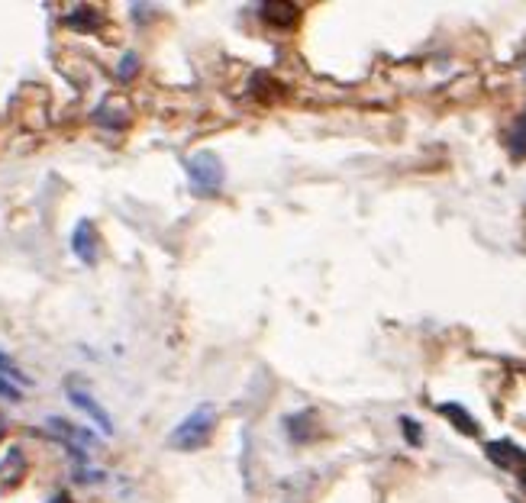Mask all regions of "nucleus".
<instances>
[{
	"label": "nucleus",
	"instance_id": "3",
	"mask_svg": "<svg viewBox=\"0 0 526 503\" xmlns=\"http://www.w3.org/2000/svg\"><path fill=\"white\" fill-rule=\"evenodd\" d=\"M65 394H68V400H72V403H74L78 410H81V413H87V416L94 419V423L107 432V436L113 432V419L107 416V410L100 407V403H97V400L91 397V394H87L85 388H74V384H68V388H65Z\"/></svg>",
	"mask_w": 526,
	"mask_h": 503
},
{
	"label": "nucleus",
	"instance_id": "8",
	"mask_svg": "<svg viewBox=\"0 0 526 503\" xmlns=\"http://www.w3.org/2000/svg\"><path fill=\"white\" fill-rule=\"evenodd\" d=\"M487 458L494 461L497 468H514L516 461H526V455L516 449L514 442H491L487 445Z\"/></svg>",
	"mask_w": 526,
	"mask_h": 503
},
{
	"label": "nucleus",
	"instance_id": "12",
	"mask_svg": "<svg viewBox=\"0 0 526 503\" xmlns=\"http://www.w3.org/2000/svg\"><path fill=\"white\" fill-rule=\"evenodd\" d=\"M116 74H120V81H133L139 74V55L136 52H127L123 58H120V68H116Z\"/></svg>",
	"mask_w": 526,
	"mask_h": 503
},
{
	"label": "nucleus",
	"instance_id": "10",
	"mask_svg": "<svg viewBox=\"0 0 526 503\" xmlns=\"http://www.w3.org/2000/svg\"><path fill=\"white\" fill-rule=\"evenodd\" d=\"M507 146H510V152H514L516 158L526 155V110L516 116L514 129H510V136H507Z\"/></svg>",
	"mask_w": 526,
	"mask_h": 503
},
{
	"label": "nucleus",
	"instance_id": "15",
	"mask_svg": "<svg viewBox=\"0 0 526 503\" xmlns=\"http://www.w3.org/2000/svg\"><path fill=\"white\" fill-rule=\"evenodd\" d=\"M74 481H81V484H100V481H107V474H100V471H78V474H74Z\"/></svg>",
	"mask_w": 526,
	"mask_h": 503
},
{
	"label": "nucleus",
	"instance_id": "2",
	"mask_svg": "<svg viewBox=\"0 0 526 503\" xmlns=\"http://www.w3.org/2000/svg\"><path fill=\"white\" fill-rule=\"evenodd\" d=\"M188 181H190V190H194L197 197H213V194H220L223 181H226V168H223L220 155H217V152H197V155H190Z\"/></svg>",
	"mask_w": 526,
	"mask_h": 503
},
{
	"label": "nucleus",
	"instance_id": "7",
	"mask_svg": "<svg viewBox=\"0 0 526 503\" xmlns=\"http://www.w3.org/2000/svg\"><path fill=\"white\" fill-rule=\"evenodd\" d=\"M65 26L68 30H78V32H94L100 26V13L94 7H72L68 16H65Z\"/></svg>",
	"mask_w": 526,
	"mask_h": 503
},
{
	"label": "nucleus",
	"instance_id": "9",
	"mask_svg": "<svg viewBox=\"0 0 526 503\" xmlns=\"http://www.w3.org/2000/svg\"><path fill=\"white\" fill-rule=\"evenodd\" d=\"M439 413H442V416L452 419V423H455V426H459L462 432H468V436H478V423H474V419L465 413L462 403H442Z\"/></svg>",
	"mask_w": 526,
	"mask_h": 503
},
{
	"label": "nucleus",
	"instance_id": "4",
	"mask_svg": "<svg viewBox=\"0 0 526 503\" xmlns=\"http://www.w3.org/2000/svg\"><path fill=\"white\" fill-rule=\"evenodd\" d=\"M285 429H287V439L294 445H307V442L316 439V413L310 407L307 410H297L291 416H285Z\"/></svg>",
	"mask_w": 526,
	"mask_h": 503
},
{
	"label": "nucleus",
	"instance_id": "11",
	"mask_svg": "<svg viewBox=\"0 0 526 503\" xmlns=\"http://www.w3.org/2000/svg\"><path fill=\"white\" fill-rule=\"evenodd\" d=\"M0 375L10 377L17 388H30V384H32L30 375H26V371H20V368H17V361H13L10 355H3V352H0Z\"/></svg>",
	"mask_w": 526,
	"mask_h": 503
},
{
	"label": "nucleus",
	"instance_id": "5",
	"mask_svg": "<svg viewBox=\"0 0 526 503\" xmlns=\"http://www.w3.org/2000/svg\"><path fill=\"white\" fill-rule=\"evenodd\" d=\"M265 23H272L278 30H291L297 20H300V10H297L294 3H285V0H272V3H262L259 7Z\"/></svg>",
	"mask_w": 526,
	"mask_h": 503
},
{
	"label": "nucleus",
	"instance_id": "1",
	"mask_svg": "<svg viewBox=\"0 0 526 503\" xmlns=\"http://www.w3.org/2000/svg\"><path fill=\"white\" fill-rule=\"evenodd\" d=\"M213 426H217V407L213 403H200L171 429L168 445L175 451H197L210 442Z\"/></svg>",
	"mask_w": 526,
	"mask_h": 503
},
{
	"label": "nucleus",
	"instance_id": "6",
	"mask_svg": "<svg viewBox=\"0 0 526 503\" xmlns=\"http://www.w3.org/2000/svg\"><path fill=\"white\" fill-rule=\"evenodd\" d=\"M72 249L81 262H94L97 258V232H94V223H78V230L72 236Z\"/></svg>",
	"mask_w": 526,
	"mask_h": 503
},
{
	"label": "nucleus",
	"instance_id": "14",
	"mask_svg": "<svg viewBox=\"0 0 526 503\" xmlns=\"http://www.w3.org/2000/svg\"><path fill=\"white\" fill-rule=\"evenodd\" d=\"M400 426H404V432H407V442H410V445H420V426H417V423H413V419H400Z\"/></svg>",
	"mask_w": 526,
	"mask_h": 503
},
{
	"label": "nucleus",
	"instance_id": "13",
	"mask_svg": "<svg viewBox=\"0 0 526 503\" xmlns=\"http://www.w3.org/2000/svg\"><path fill=\"white\" fill-rule=\"evenodd\" d=\"M0 400H10V403H17V400H23V388H17L10 377L0 375Z\"/></svg>",
	"mask_w": 526,
	"mask_h": 503
},
{
	"label": "nucleus",
	"instance_id": "16",
	"mask_svg": "<svg viewBox=\"0 0 526 503\" xmlns=\"http://www.w3.org/2000/svg\"><path fill=\"white\" fill-rule=\"evenodd\" d=\"M3 432H7V419L0 416V436H3Z\"/></svg>",
	"mask_w": 526,
	"mask_h": 503
}]
</instances>
